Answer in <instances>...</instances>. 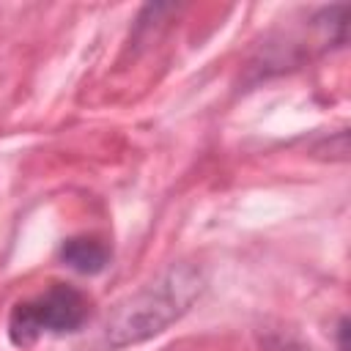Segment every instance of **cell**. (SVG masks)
<instances>
[{"label":"cell","mask_w":351,"mask_h":351,"mask_svg":"<svg viewBox=\"0 0 351 351\" xmlns=\"http://www.w3.org/2000/svg\"><path fill=\"white\" fill-rule=\"evenodd\" d=\"M203 288H206V277L197 266L189 263L170 266L154 282H148L145 288L115 304V310L107 315L101 326L104 346L123 348L165 332L195 304Z\"/></svg>","instance_id":"obj_1"},{"label":"cell","mask_w":351,"mask_h":351,"mask_svg":"<svg viewBox=\"0 0 351 351\" xmlns=\"http://www.w3.org/2000/svg\"><path fill=\"white\" fill-rule=\"evenodd\" d=\"M88 315V296L71 285L55 282L44 293L19 302L8 315V337L14 346L27 348L41 332H74Z\"/></svg>","instance_id":"obj_2"},{"label":"cell","mask_w":351,"mask_h":351,"mask_svg":"<svg viewBox=\"0 0 351 351\" xmlns=\"http://www.w3.org/2000/svg\"><path fill=\"white\" fill-rule=\"evenodd\" d=\"M60 258H63V263H69L80 274H96L107 266L110 250L104 241H99L93 236H74V239L63 241Z\"/></svg>","instance_id":"obj_3"},{"label":"cell","mask_w":351,"mask_h":351,"mask_svg":"<svg viewBox=\"0 0 351 351\" xmlns=\"http://www.w3.org/2000/svg\"><path fill=\"white\" fill-rule=\"evenodd\" d=\"M266 351H310V348H304V346H299V343H291V340L277 337V340H266Z\"/></svg>","instance_id":"obj_4"},{"label":"cell","mask_w":351,"mask_h":351,"mask_svg":"<svg viewBox=\"0 0 351 351\" xmlns=\"http://www.w3.org/2000/svg\"><path fill=\"white\" fill-rule=\"evenodd\" d=\"M337 335H340V351H348V343H346V335H348V321L343 318L340 326H337Z\"/></svg>","instance_id":"obj_5"}]
</instances>
